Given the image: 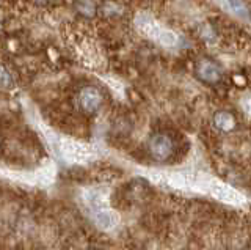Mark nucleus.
Listing matches in <instances>:
<instances>
[{
  "label": "nucleus",
  "instance_id": "423d86ee",
  "mask_svg": "<svg viewBox=\"0 0 251 250\" xmlns=\"http://www.w3.org/2000/svg\"><path fill=\"white\" fill-rule=\"evenodd\" d=\"M94 221H96V223L100 226V228L104 230H110L113 228V226L116 225L118 222V216L113 213V211L110 209H99V211H94Z\"/></svg>",
  "mask_w": 251,
  "mask_h": 250
},
{
  "label": "nucleus",
  "instance_id": "f03ea898",
  "mask_svg": "<svg viewBox=\"0 0 251 250\" xmlns=\"http://www.w3.org/2000/svg\"><path fill=\"white\" fill-rule=\"evenodd\" d=\"M175 143L167 134H155L149 139V153L157 161H167L173 154Z\"/></svg>",
  "mask_w": 251,
  "mask_h": 250
},
{
  "label": "nucleus",
  "instance_id": "39448f33",
  "mask_svg": "<svg viewBox=\"0 0 251 250\" xmlns=\"http://www.w3.org/2000/svg\"><path fill=\"white\" fill-rule=\"evenodd\" d=\"M237 121H235V116L227 112V111H218L214 115V128L220 132H231Z\"/></svg>",
  "mask_w": 251,
  "mask_h": 250
},
{
  "label": "nucleus",
  "instance_id": "7ed1b4c3",
  "mask_svg": "<svg viewBox=\"0 0 251 250\" xmlns=\"http://www.w3.org/2000/svg\"><path fill=\"white\" fill-rule=\"evenodd\" d=\"M209 192L214 195L215 198L226 201V203H232V205H240V203H243V197L237 191H234L232 187L222 184V183H212L209 186Z\"/></svg>",
  "mask_w": 251,
  "mask_h": 250
},
{
  "label": "nucleus",
  "instance_id": "0eeeda50",
  "mask_svg": "<svg viewBox=\"0 0 251 250\" xmlns=\"http://www.w3.org/2000/svg\"><path fill=\"white\" fill-rule=\"evenodd\" d=\"M75 8L85 18H93L94 14H96V11H98L96 3H94L93 0H77Z\"/></svg>",
  "mask_w": 251,
  "mask_h": 250
},
{
  "label": "nucleus",
  "instance_id": "1a4fd4ad",
  "mask_svg": "<svg viewBox=\"0 0 251 250\" xmlns=\"http://www.w3.org/2000/svg\"><path fill=\"white\" fill-rule=\"evenodd\" d=\"M227 3V8L234 13H239V14H247V10H245V5L242 3V0H226Z\"/></svg>",
  "mask_w": 251,
  "mask_h": 250
},
{
  "label": "nucleus",
  "instance_id": "20e7f679",
  "mask_svg": "<svg viewBox=\"0 0 251 250\" xmlns=\"http://www.w3.org/2000/svg\"><path fill=\"white\" fill-rule=\"evenodd\" d=\"M196 76L204 82L214 83L222 79V69H220V66L215 63V61L204 58L196 65Z\"/></svg>",
  "mask_w": 251,
  "mask_h": 250
},
{
  "label": "nucleus",
  "instance_id": "f257e3e1",
  "mask_svg": "<svg viewBox=\"0 0 251 250\" xmlns=\"http://www.w3.org/2000/svg\"><path fill=\"white\" fill-rule=\"evenodd\" d=\"M102 93L99 88L96 87H83L80 91H78V96H77V103H78V107H80V111L86 115H94L99 112V109L102 106Z\"/></svg>",
  "mask_w": 251,
  "mask_h": 250
},
{
  "label": "nucleus",
  "instance_id": "6e6552de",
  "mask_svg": "<svg viewBox=\"0 0 251 250\" xmlns=\"http://www.w3.org/2000/svg\"><path fill=\"white\" fill-rule=\"evenodd\" d=\"M14 81H13V76L8 73V69L0 63V88L3 90H10L13 88Z\"/></svg>",
  "mask_w": 251,
  "mask_h": 250
}]
</instances>
